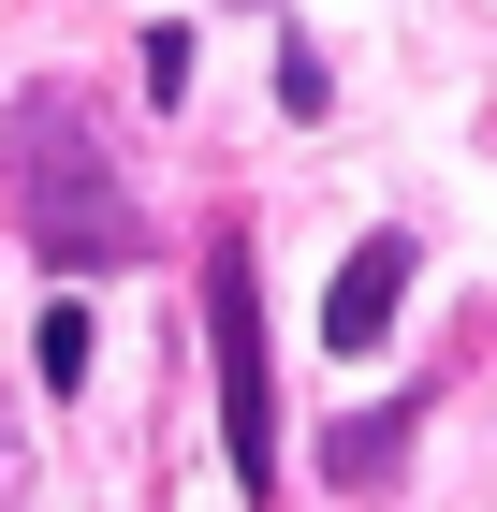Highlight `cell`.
I'll use <instances>...</instances> for the list:
<instances>
[{"instance_id": "6da1fadb", "label": "cell", "mask_w": 497, "mask_h": 512, "mask_svg": "<svg viewBox=\"0 0 497 512\" xmlns=\"http://www.w3.org/2000/svg\"><path fill=\"white\" fill-rule=\"evenodd\" d=\"M0 205H15V235L59 278L147 264V205L117 191V161H103V132H88L74 88H15V118H0Z\"/></svg>"}, {"instance_id": "7a4b0ae2", "label": "cell", "mask_w": 497, "mask_h": 512, "mask_svg": "<svg viewBox=\"0 0 497 512\" xmlns=\"http://www.w3.org/2000/svg\"><path fill=\"white\" fill-rule=\"evenodd\" d=\"M205 337H220V454L234 498H278V366H264V278H249V235L205 249Z\"/></svg>"}, {"instance_id": "3957f363", "label": "cell", "mask_w": 497, "mask_h": 512, "mask_svg": "<svg viewBox=\"0 0 497 512\" xmlns=\"http://www.w3.org/2000/svg\"><path fill=\"white\" fill-rule=\"evenodd\" d=\"M395 293H410V235H366L337 264V293H322V352H381V337H395Z\"/></svg>"}, {"instance_id": "277c9868", "label": "cell", "mask_w": 497, "mask_h": 512, "mask_svg": "<svg viewBox=\"0 0 497 512\" xmlns=\"http://www.w3.org/2000/svg\"><path fill=\"white\" fill-rule=\"evenodd\" d=\"M88 352H103V322H88L74 293H59V308L30 322V366H44V395H74V381H88Z\"/></svg>"}, {"instance_id": "5b68a950", "label": "cell", "mask_w": 497, "mask_h": 512, "mask_svg": "<svg viewBox=\"0 0 497 512\" xmlns=\"http://www.w3.org/2000/svg\"><path fill=\"white\" fill-rule=\"evenodd\" d=\"M395 439H410V410H366V425L322 439V469H337V483H381V469H395Z\"/></svg>"}]
</instances>
